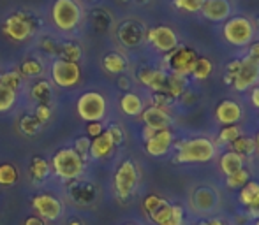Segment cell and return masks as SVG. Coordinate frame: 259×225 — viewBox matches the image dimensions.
Returning a JSON list of instances; mask_svg holds the SVG:
<instances>
[{"label":"cell","instance_id":"1","mask_svg":"<svg viewBox=\"0 0 259 225\" xmlns=\"http://www.w3.org/2000/svg\"><path fill=\"white\" fill-rule=\"evenodd\" d=\"M53 27L62 34H71L79 28L83 21V7L78 0H55L50 9Z\"/></svg>","mask_w":259,"mask_h":225},{"label":"cell","instance_id":"2","mask_svg":"<svg viewBox=\"0 0 259 225\" xmlns=\"http://www.w3.org/2000/svg\"><path fill=\"white\" fill-rule=\"evenodd\" d=\"M215 153H217V148L211 139L192 137V139H185L177 144L175 162L177 164H201V162L211 160Z\"/></svg>","mask_w":259,"mask_h":225},{"label":"cell","instance_id":"3","mask_svg":"<svg viewBox=\"0 0 259 225\" xmlns=\"http://www.w3.org/2000/svg\"><path fill=\"white\" fill-rule=\"evenodd\" d=\"M52 173L62 181H76L85 173V158L74 151V148H60L50 160Z\"/></svg>","mask_w":259,"mask_h":225},{"label":"cell","instance_id":"4","mask_svg":"<svg viewBox=\"0 0 259 225\" xmlns=\"http://www.w3.org/2000/svg\"><path fill=\"white\" fill-rule=\"evenodd\" d=\"M35 23L34 16L23 11H16V13L9 14L2 23V34L13 42H25L35 34Z\"/></svg>","mask_w":259,"mask_h":225},{"label":"cell","instance_id":"5","mask_svg":"<svg viewBox=\"0 0 259 225\" xmlns=\"http://www.w3.org/2000/svg\"><path fill=\"white\" fill-rule=\"evenodd\" d=\"M76 112L85 123L103 122L108 115V100L99 92H85L76 100Z\"/></svg>","mask_w":259,"mask_h":225},{"label":"cell","instance_id":"6","mask_svg":"<svg viewBox=\"0 0 259 225\" xmlns=\"http://www.w3.org/2000/svg\"><path fill=\"white\" fill-rule=\"evenodd\" d=\"M138 183H140L138 165L127 158V160H123L116 167L115 176H113V190H115V195L118 199H122V201H127L136 192Z\"/></svg>","mask_w":259,"mask_h":225},{"label":"cell","instance_id":"7","mask_svg":"<svg viewBox=\"0 0 259 225\" xmlns=\"http://www.w3.org/2000/svg\"><path fill=\"white\" fill-rule=\"evenodd\" d=\"M50 78L58 88H76L81 83V67L74 62L55 58L50 67Z\"/></svg>","mask_w":259,"mask_h":225},{"label":"cell","instance_id":"8","mask_svg":"<svg viewBox=\"0 0 259 225\" xmlns=\"http://www.w3.org/2000/svg\"><path fill=\"white\" fill-rule=\"evenodd\" d=\"M224 39L233 46H249L254 39V25L249 18H228L224 25Z\"/></svg>","mask_w":259,"mask_h":225},{"label":"cell","instance_id":"9","mask_svg":"<svg viewBox=\"0 0 259 225\" xmlns=\"http://www.w3.org/2000/svg\"><path fill=\"white\" fill-rule=\"evenodd\" d=\"M30 206L34 209V215L42 218L45 222H57L64 216L65 206L62 199L55 197L52 194H37L32 197Z\"/></svg>","mask_w":259,"mask_h":225},{"label":"cell","instance_id":"10","mask_svg":"<svg viewBox=\"0 0 259 225\" xmlns=\"http://www.w3.org/2000/svg\"><path fill=\"white\" fill-rule=\"evenodd\" d=\"M196 58V51L192 48H187V46H177L173 51L166 53V65L169 67V71L177 76H187L192 72V65H194Z\"/></svg>","mask_w":259,"mask_h":225},{"label":"cell","instance_id":"11","mask_svg":"<svg viewBox=\"0 0 259 225\" xmlns=\"http://www.w3.org/2000/svg\"><path fill=\"white\" fill-rule=\"evenodd\" d=\"M147 41L160 53H169L178 46V35L171 27L159 25L147 32Z\"/></svg>","mask_w":259,"mask_h":225},{"label":"cell","instance_id":"12","mask_svg":"<svg viewBox=\"0 0 259 225\" xmlns=\"http://www.w3.org/2000/svg\"><path fill=\"white\" fill-rule=\"evenodd\" d=\"M257 81H259V62L249 57L242 58L238 74L235 76V81H233L235 90L245 92V90L252 88L254 85H257Z\"/></svg>","mask_w":259,"mask_h":225},{"label":"cell","instance_id":"13","mask_svg":"<svg viewBox=\"0 0 259 225\" xmlns=\"http://www.w3.org/2000/svg\"><path fill=\"white\" fill-rule=\"evenodd\" d=\"M173 132L169 129L166 130H157L155 136L145 141V150L150 157H164L173 146Z\"/></svg>","mask_w":259,"mask_h":225},{"label":"cell","instance_id":"14","mask_svg":"<svg viewBox=\"0 0 259 225\" xmlns=\"http://www.w3.org/2000/svg\"><path fill=\"white\" fill-rule=\"evenodd\" d=\"M141 120H143L145 125L152 127L155 130H166L171 125V116L167 109H162V107L157 106L145 107L143 112H141Z\"/></svg>","mask_w":259,"mask_h":225},{"label":"cell","instance_id":"15","mask_svg":"<svg viewBox=\"0 0 259 225\" xmlns=\"http://www.w3.org/2000/svg\"><path fill=\"white\" fill-rule=\"evenodd\" d=\"M215 118L221 125H236L242 120V107L235 100H222L215 107Z\"/></svg>","mask_w":259,"mask_h":225},{"label":"cell","instance_id":"16","mask_svg":"<svg viewBox=\"0 0 259 225\" xmlns=\"http://www.w3.org/2000/svg\"><path fill=\"white\" fill-rule=\"evenodd\" d=\"M115 150V141H113L111 134L108 132V129H104V132L101 136L94 137L90 143V153L89 157H92L94 160H101V158H108Z\"/></svg>","mask_w":259,"mask_h":225},{"label":"cell","instance_id":"17","mask_svg":"<svg viewBox=\"0 0 259 225\" xmlns=\"http://www.w3.org/2000/svg\"><path fill=\"white\" fill-rule=\"evenodd\" d=\"M138 79L143 86L150 88L152 92H164L166 88V81H167V74L160 69H141Z\"/></svg>","mask_w":259,"mask_h":225},{"label":"cell","instance_id":"18","mask_svg":"<svg viewBox=\"0 0 259 225\" xmlns=\"http://www.w3.org/2000/svg\"><path fill=\"white\" fill-rule=\"evenodd\" d=\"M201 14L210 21H224L231 14V4L228 0H205Z\"/></svg>","mask_w":259,"mask_h":225},{"label":"cell","instance_id":"19","mask_svg":"<svg viewBox=\"0 0 259 225\" xmlns=\"http://www.w3.org/2000/svg\"><path fill=\"white\" fill-rule=\"evenodd\" d=\"M52 174V165L50 160H46L45 157H34L28 165V176L35 185H41L45 180H48V176Z\"/></svg>","mask_w":259,"mask_h":225},{"label":"cell","instance_id":"20","mask_svg":"<svg viewBox=\"0 0 259 225\" xmlns=\"http://www.w3.org/2000/svg\"><path fill=\"white\" fill-rule=\"evenodd\" d=\"M18 71H20V74L23 76V78L35 79L45 74V64H42V60L37 57H25L23 60H21V64L18 65Z\"/></svg>","mask_w":259,"mask_h":225},{"label":"cell","instance_id":"21","mask_svg":"<svg viewBox=\"0 0 259 225\" xmlns=\"http://www.w3.org/2000/svg\"><path fill=\"white\" fill-rule=\"evenodd\" d=\"M120 109L127 116H140L145 109L143 99H141L138 93H133V92L123 93L122 99H120Z\"/></svg>","mask_w":259,"mask_h":225},{"label":"cell","instance_id":"22","mask_svg":"<svg viewBox=\"0 0 259 225\" xmlns=\"http://www.w3.org/2000/svg\"><path fill=\"white\" fill-rule=\"evenodd\" d=\"M30 97L37 104H50V99L53 97L52 83L46 81V79H37L30 86Z\"/></svg>","mask_w":259,"mask_h":225},{"label":"cell","instance_id":"23","mask_svg":"<svg viewBox=\"0 0 259 225\" xmlns=\"http://www.w3.org/2000/svg\"><path fill=\"white\" fill-rule=\"evenodd\" d=\"M243 164H245V158H243L242 155L231 151V150L226 151V153L221 157V171L226 174V176H229V174L243 169Z\"/></svg>","mask_w":259,"mask_h":225},{"label":"cell","instance_id":"24","mask_svg":"<svg viewBox=\"0 0 259 225\" xmlns=\"http://www.w3.org/2000/svg\"><path fill=\"white\" fill-rule=\"evenodd\" d=\"M103 67L109 74H123L127 69V60L120 53H108L103 58Z\"/></svg>","mask_w":259,"mask_h":225},{"label":"cell","instance_id":"25","mask_svg":"<svg viewBox=\"0 0 259 225\" xmlns=\"http://www.w3.org/2000/svg\"><path fill=\"white\" fill-rule=\"evenodd\" d=\"M81 57H83V49L78 42H72V41L60 42V48H58V58L67 60V62H74V64H79Z\"/></svg>","mask_w":259,"mask_h":225},{"label":"cell","instance_id":"26","mask_svg":"<svg viewBox=\"0 0 259 225\" xmlns=\"http://www.w3.org/2000/svg\"><path fill=\"white\" fill-rule=\"evenodd\" d=\"M18 180H20V171H18L16 165L9 164V162L0 164V187H14Z\"/></svg>","mask_w":259,"mask_h":225},{"label":"cell","instance_id":"27","mask_svg":"<svg viewBox=\"0 0 259 225\" xmlns=\"http://www.w3.org/2000/svg\"><path fill=\"white\" fill-rule=\"evenodd\" d=\"M18 102V92L0 83V112H9Z\"/></svg>","mask_w":259,"mask_h":225},{"label":"cell","instance_id":"28","mask_svg":"<svg viewBox=\"0 0 259 225\" xmlns=\"http://www.w3.org/2000/svg\"><path fill=\"white\" fill-rule=\"evenodd\" d=\"M229 146H231V151L242 155L243 158H245L247 155H252L254 151L257 150V148H256V141L250 139V137H245V136H240L238 139L233 141Z\"/></svg>","mask_w":259,"mask_h":225},{"label":"cell","instance_id":"29","mask_svg":"<svg viewBox=\"0 0 259 225\" xmlns=\"http://www.w3.org/2000/svg\"><path fill=\"white\" fill-rule=\"evenodd\" d=\"M18 127H20V130L25 134V136H35V134H39V130L42 129V123L35 118L34 112H32V115L30 112H27V115H23L20 118Z\"/></svg>","mask_w":259,"mask_h":225},{"label":"cell","instance_id":"30","mask_svg":"<svg viewBox=\"0 0 259 225\" xmlns=\"http://www.w3.org/2000/svg\"><path fill=\"white\" fill-rule=\"evenodd\" d=\"M185 90V79L184 76H177V74H171L167 76V81H166V88H164V93L171 97V99H178V97L184 93Z\"/></svg>","mask_w":259,"mask_h":225},{"label":"cell","instance_id":"31","mask_svg":"<svg viewBox=\"0 0 259 225\" xmlns=\"http://www.w3.org/2000/svg\"><path fill=\"white\" fill-rule=\"evenodd\" d=\"M211 71H213V64H211L210 58L206 57H198L192 65V72L191 74L194 76L196 79H206L210 78Z\"/></svg>","mask_w":259,"mask_h":225},{"label":"cell","instance_id":"32","mask_svg":"<svg viewBox=\"0 0 259 225\" xmlns=\"http://www.w3.org/2000/svg\"><path fill=\"white\" fill-rule=\"evenodd\" d=\"M257 197H259V183H257V181H250L249 180L242 187V190H240V202L249 208V206L252 204Z\"/></svg>","mask_w":259,"mask_h":225},{"label":"cell","instance_id":"33","mask_svg":"<svg viewBox=\"0 0 259 225\" xmlns=\"http://www.w3.org/2000/svg\"><path fill=\"white\" fill-rule=\"evenodd\" d=\"M23 76L20 74V71L16 69H11V71H6L0 74V83H4L6 86H9V88L16 90V92H20L21 86H23Z\"/></svg>","mask_w":259,"mask_h":225},{"label":"cell","instance_id":"34","mask_svg":"<svg viewBox=\"0 0 259 225\" xmlns=\"http://www.w3.org/2000/svg\"><path fill=\"white\" fill-rule=\"evenodd\" d=\"M213 202H215V197H213V194H211V190H208V188H201V190L196 192L194 204L198 209L206 211V209H210L211 206H213Z\"/></svg>","mask_w":259,"mask_h":225},{"label":"cell","instance_id":"35","mask_svg":"<svg viewBox=\"0 0 259 225\" xmlns=\"http://www.w3.org/2000/svg\"><path fill=\"white\" fill-rule=\"evenodd\" d=\"M249 180H250L249 171L240 169V171H236V173L226 176V185H228V188H242Z\"/></svg>","mask_w":259,"mask_h":225},{"label":"cell","instance_id":"36","mask_svg":"<svg viewBox=\"0 0 259 225\" xmlns=\"http://www.w3.org/2000/svg\"><path fill=\"white\" fill-rule=\"evenodd\" d=\"M150 216V220L154 222L155 225H169V220H171V204L169 202H164L159 209H155Z\"/></svg>","mask_w":259,"mask_h":225},{"label":"cell","instance_id":"37","mask_svg":"<svg viewBox=\"0 0 259 225\" xmlns=\"http://www.w3.org/2000/svg\"><path fill=\"white\" fill-rule=\"evenodd\" d=\"M240 136H242V130H240V127L226 125L224 129L221 130V134H219V141H221L222 144H231L233 141L238 139Z\"/></svg>","mask_w":259,"mask_h":225},{"label":"cell","instance_id":"38","mask_svg":"<svg viewBox=\"0 0 259 225\" xmlns=\"http://www.w3.org/2000/svg\"><path fill=\"white\" fill-rule=\"evenodd\" d=\"M58 48H60V42L55 41L52 37H42L41 41H39V49H41L46 57L58 58Z\"/></svg>","mask_w":259,"mask_h":225},{"label":"cell","instance_id":"39","mask_svg":"<svg viewBox=\"0 0 259 225\" xmlns=\"http://www.w3.org/2000/svg\"><path fill=\"white\" fill-rule=\"evenodd\" d=\"M164 202H167V201L164 197H160V195H157V194L147 195V197H145V201H143L145 213H147V215H152V213H154L155 209H159L160 206L164 204Z\"/></svg>","mask_w":259,"mask_h":225},{"label":"cell","instance_id":"40","mask_svg":"<svg viewBox=\"0 0 259 225\" xmlns=\"http://www.w3.org/2000/svg\"><path fill=\"white\" fill-rule=\"evenodd\" d=\"M175 7L182 11H187V13H198L201 11L205 0H173Z\"/></svg>","mask_w":259,"mask_h":225},{"label":"cell","instance_id":"41","mask_svg":"<svg viewBox=\"0 0 259 225\" xmlns=\"http://www.w3.org/2000/svg\"><path fill=\"white\" fill-rule=\"evenodd\" d=\"M90 143H92V139L90 137H87V136H79V137H76V141H74V151L78 155H81L83 158H89V153H90Z\"/></svg>","mask_w":259,"mask_h":225},{"label":"cell","instance_id":"42","mask_svg":"<svg viewBox=\"0 0 259 225\" xmlns=\"http://www.w3.org/2000/svg\"><path fill=\"white\" fill-rule=\"evenodd\" d=\"M34 116L42 123V125H45V123H48L50 120H52V116H53L52 106H50V104H37V106H35V109H34Z\"/></svg>","mask_w":259,"mask_h":225},{"label":"cell","instance_id":"43","mask_svg":"<svg viewBox=\"0 0 259 225\" xmlns=\"http://www.w3.org/2000/svg\"><path fill=\"white\" fill-rule=\"evenodd\" d=\"M240 62L242 60H231L228 65H226L224 81L228 83V85H233V81H235V76L238 74V69H240Z\"/></svg>","mask_w":259,"mask_h":225},{"label":"cell","instance_id":"44","mask_svg":"<svg viewBox=\"0 0 259 225\" xmlns=\"http://www.w3.org/2000/svg\"><path fill=\"white\" fill-rule=\"evenodd\" d=\"M185 223V213L184 208L178 204H171V220L169 225H184Z\"/></svg>","mask_w":259,"mask_h":225},{"label":"cell","instance_id":"45","mask_svg":"<svg viewBox=\"0 0 259 225\" xmlns=\"http://www.w3.org/2000/svg\"><path fill=\"white\" fill-rule=\"evenodd\" d=\"M104 132V125L103 122H89L87 123V137H90V139H94V137L101 136V134Z\"/></svg>","mask_w":259,"mask_h":225},{"label":"cell","instance_id":"46","mask_svg":"<svg viewBox=\"0 0 259 225\" xmlns=\"http://www.w3.org/2000/svg\"><path fill=\"white\" fill-rule=\"evenodd\" d=\"M108 132L111 134L113 141H115V146H118V144L123 143V139H125V134H123L122 127L116 125V123H113V125L108 127Z\"/></svg>","mask_w":259,"mask_h":225},{"label":"cell","instance_id":"47","mask_svg":"<svg viewBox=\"0 0 259 225\" xmlns=\"http://www.w3.org/2000/svg\"><path fill=\"white\" fill-rule=\"evenodd\" d=\"M23 225H46V222L42 218H39L37 215H30V216H27V218H25Z\"/></svg>","mask_w":259,"mask_h":225},{"label":"cell","instance_id":"48","mask_svg":"<svg viewBox=\"0 0 259 225\" xmlns=\"http://www.w3.org/2000/svg\"><path fill=\"white\" fill-rule=\"evenodd\" d=\"M249 58H254V60L259 62V42H252L249 48V55H247Z\"/></svg>","mask_w":259,"mask_h":225},{"label":"cell","instance_id":"49","mask_svg":"<svg viewBox=\"0 0 259 225\" xmlns=\"http://www.w3.org/2000/svg\"><path fill=\"white\" fill-rule=\"evenodd\" d=\"M249 215L254 216V218H259V197L249 206Z\"/></svg>","mask_w":259,"mask_h":225},{"label":"cell","instance_id":"50","mask_svg":"<svg viewBox=\"0 0 259 225\" xmlns=\"http://www.w3.org/2000/svg\"><path fill=\"white\" fill-rule=\"evenodd\" d=\"M250 100H252V104L259 109V85L252 90V93H250Z\"/></svg>","mask_w":259,"mask_h":225},{"label":"cell","instance_id":"51","mask_svg":"<svg viewBox=\"0 0 259 225\" xmlns=\"http://www.w3.org/2000/svg\"><path fill=\"white\" fill-rule=\"evenodd\" d=\"M210 225H226V223L221 222V220H210Z\"/></svg>","mask_w":259,"mask_h":225},{"label":"cell","instance_id":"52","mask_svg":"<svg viewBox=\"0 0 259 225\" xmlns=\"http://www.w3.org/2000/svg\"><path fill=\"white\" fill-rule=\"evenodd\" d=\"M67 225H83L81 222H78V220H71V222H69Z\"/></svg>","mask_w":259,"mask_h":225},{"label":"cell","instance_id":"53","mask_svg":"<svg viewBox=\"0 0 259 225\" xmlns=\"http://www.w3.org/2000/svg\"><path fill=\"white\" fill-rule=\"evenodd\" d=\"M254 141H256V148L259 150V132H257V136H256V139H254Z\"/></svg>","mask_w":259,"mask_h":225},{"label":"cell","instance_id":"54","mask_svg":"<svg viewBox=\"0 0 259 225\" xmlns=\"http://www.w3.org/2000/svg\"><path fill=\"white\" fill-rule=\"evenodd\" d=\"M199 225H210V222H201V223H199Z\"/></svg>","mask_w":259,"mask_h":225},{"label":"cell","instance_id":"55","mask_svg":"<svg viewBox=\"0 0 259 225\" xmlns=\"http://www.w3.org/2000/svg\"><path fill=\"white\" fill-rule=\"evenodd\" d=\"M254 225H259V218H256V222H254Z\"/></svg>","mask_w":259,"mask_h":225},{"label":"cell","instance_id":"56","mask_svg":"<svg viewBox=\"0 0 259 225\" xmlns=\"http://www.w3.org/2000/svg\"><path fill=\"white\" fill-rule=\"evenodd\" d=\"M122 2H129V0H122ZM140 2H145V0H140Z\"/></svg>","mask_w":259,"mask_h":225},{"label":"cell","instance_id":"57","mask_svg":"<svg viewBox=\"0 0 259 225\" xmlns=\"http://www.w3.org/2000/svg\"><path fill=\"white\" fill-rule=\"evenodd\" d=\"M123 225H138V223H133V222H131V223H123Z\"/></svg>","mask_w":259,"mask_h":225},{"label":"cell","instance_id":"58","mask_svg":"<svg viewBox=\"0 0 259 225\" xmlns=\"http://www.w3.org/2000/svg\"><path fill=\"white\" fill-rule=\"evenodd\" d=\"M87 2H96V0H87Z\"/></svg>","mask_w":259,"mask_h":225},{"label":"cell","instance_id":"59","mask_svg":"<svg viewBox=\"0 0 259 225\" xmlns=\"http://www.w3.org/2000/svg\"><path fill=\"white\" fill-rule=\"evenodd\" d=\"M257 23H259V20H257Z\"/></svg>","mask_w":259,"mask_h":225},{"label":"cell","instance_id":"60","mask_svg":"<svg viewBox=\"0 0 259 225\" xmlns=\"http://www.w3.org/2000/svg\"><path fill=\"white\" fill-rule=\"evenodd\" d=\"M0 74H2V72H0Z\"/></svg>","mask_w":259,"mask_h":225}]
</instances>
